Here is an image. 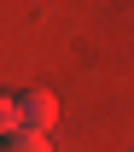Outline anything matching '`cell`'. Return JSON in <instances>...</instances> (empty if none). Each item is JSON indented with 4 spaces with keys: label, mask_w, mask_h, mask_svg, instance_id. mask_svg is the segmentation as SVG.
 <instances>
[{
    "label": "cell",
    "mask_w": 134,
    "mask_h": 152,
    "mask_svg": "<svg viewBox=\"0 0 134 152\" xmlns=\"http://www.w3.org/2000/svg\"><path fill=\"white\" fill-rule=\"evenodd\" d=\"M18 105H23V129H53V117H58V99L47 94V88H29V94H18Z\"/></svg>",
    "instance_id": "cell-1"
},
{
    "label": "cell",
    "mask_w": 134,
    "mask_h": 152,
    "mask_svg": "<svg viewBox=\"0 0 134 152\" xmlns=\"http://www.w3.org/2000/svg\"><path fill=\"white\" fill-rule=\"evenodd\" d=\"M18 129H23V105H18V94H0V146H6Z\"/></svg>",
    "instance_id": "cell-2"
},
{
    "label": "cell",
    "mask_w": 134,
    "mask_h": 152,
    "mask_svg": "<svg viewBox=\"0 0 134 152\" xmlns=\"http://www.w3.org/2000/svg\"><path fill=\"white\" fill-rule=\"evenodd\" d=\"M0 152H53V140H47L41 129H18V134H12Z\"/></svg>",
    "instance_id": "cell-3"
}]
</instances>
